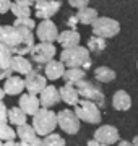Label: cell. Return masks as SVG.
Here are the masks:
<instances>
[{"label":"cell","mask_w":138,"mask_h":146,"mask_svg":"<svg viewBox=\"0 0 138 146\" xmlns=\"http://www.w3.org/2000/svg\"><path fill=\"white\" fill-rule=\"evenodd\" d=\"M60 62L64 65H67V68H81V70L86 72L91 67L90 50L83 46L64 49L62 54H60Z\"/></svg>","instance_id":"6da1fadb"},{"label":"cell","mask_w":138,"mask_h":146,"mask_svg":"<svg viewBox=\"0 0 138 146\" xmlns=\"http://www.w3.org/2000/svg\"><path fill=\"white\" fill-rule=\"evenodd\" d=\"M33 128L36 131L37 136H47L54 133L57 127V114L49 109H39L36 114L33 115Z\"/></svg>","instance_id":"7a4b0ae2"},{"label":"cell","mask_w":138,"mask_h":146,"mask_svg":"<svg viewBox=\"0 0 138 146\" xmlns=\"http://www.w3.org/2000/svg\"><path fill=\"white\" fill-rule=\"evenodd\" d=\"M73 86H75V89H76V93H78V96H80L81 99L94 102L99 109L106 104V99H104L106 96H104V93H102V89L99 84L91 83V81H88L85 78V80H81V81H78V83H75Z\"/></svg>","instance_id":"3957f363"},{"label":"cell","mask_w":138,"mask_h":146,"mask_svg":"<svg viewBox=\"0 0 138 146\" xmlns=\"http://www.w3.org/2000/svg\"><path fill=\"white\" fill-rule=\"evenodd\" d=\"M93 26V36L101 37V39H111L120 33V25L119 21L109 16H98V20L91 25Z\"/></svg>","instance_id":"277c9868"},{"label":"cell","mask_w":138,"mask_h":146,"mask_svg":"<svg viewBox=\"0 0 138 146\" xmlns=\"http://www.w3.org/2000/svg\"><path fill=\"white\" fill-rule=\"evenodd\" d=\"M75 115L78 117V120H83L86 123H101V109L91 102V101H85V99H80V102L75 106Z\"/></svg>","instance_id":"5b68a950"},{"label":"cell","mask_w":138,"mask_h":146,"mask_svg":"<svg viewBox=\"0 0 138 146\" xmlns=\"http://www.w3.org/2000/svg\"><path fill=\"white\" fill-rule=\"evenodd\" d=\"M55 46L54 44H47V42H39V44H34V47L31 49V55L33 62L37 63V65H47L49 62H52L54 57H55Z\"/></svg>","instance_id":"8992f818"},{"label":"cell","mask_w":138,"mask_h":146,"mask_svg":"<svg viewBox=\"0 0 138 146\" xmlns=\"http://www.w3.org/2000/svg\"><path fill=\"white\" fill-rule=\"evenodd\" d=\"M57 127H60L67 135H76L80 131V120L73 110L64 109L57 114Z\"/></svg>","instance_id":"52a82bcc"},{"label":"cell","mask_w":138,"mask_h":146,"mask_svg":"<svg viewBox=\"0 0 138 146\" xmlns=\"http://www.w3.org/2000/svg\"><path fill=\"white\" fill-rule=\"evenodd\" d=\"M36 36L39 42H47V44H54L58 37V29L55 26V23L50 20H44L36 26Z\"/></svg>","instance_id":"ba28073f"},{"label":"cell","mask_w":138,"mask_h":146,"mask_svg":"<svg viewBox=\"0 0 138 146\" xmlns=\"http://www.w3.org/2000/svg\"><path fill=\"white\" fill-rule=\"evenodd\" d=\"M34 7H36V18H41V20H50L62 7V2L58 0H37L34 2Z\"/></svg>","instance_id":"9c48e42d"},{"label":"cell","mask_w":138,"mask_h":146,"mask_svg":"<svg viewBox=\"0 0 138 146\" xmlns=\"http://www.w3.org/2000/svg\"><path fill=\"white\" fill-rule=\"evenodd\" d=\"M20 42H21V37L15 26H11V25L0 26V46H5L10 50H13L20 46Z\"/></svg>","instance_id":"30bf717a"},{"label":"cell","mask_w":138,"mask_h":146,"mask_svg":"<svg viewBox=\"0 0 138 146\" xmlns=\"http://www.w3.org/2000/svg\"><path fill=\"white\" fill-rule=\"evenodd\" d=\"M46 86H47V78L42 76L37 70H33V72H29L26 76H25V88L28 89L29 94L37 96Z\"/></svg>","instance_id":"8fae6325"},{"label":"cell","mask_w":138,"mask_h":146,"mask_svg":"<svg viewBox=\"0 0 138 146\" xmlns=\"http://www.w3.org/2000/svg\"><path fill=\"white\" fill-rule=\"evenodd\" d=\"M119 130H117L115 127L112 125H101L98 130L94 131V136H93V140L99 141L102 145H114L119 141Z\"/></svg>","instance_id":"7c38bea8"},{"label":"cell","mask_w":138,"mask_h":146,"mask_svg":"<svg viewBox=\"0 0 138 146\" xmlns=\"http://www.w3.org/2000/svg\"><path fill=\"white\" fill-rule=\"evenodd\" d=\"M39 104L42 106V109H49L52 106H57L60 102V94H58V89L52 84H47L46 88L39 93Z\"/></svg>","instance_id":"4fadbf2b"},{"label":"cell","mask_w":138,"mask_h":146,"mask_svg":"<svg viewBox=\"0 0 138 146\" xmlns=\"http://www.w3.org/2000/svg\"><path fill=\"white\" fill-rule=\"evenodd\" d=\"M80 41H81V36L76 29H65V31L58 33V37H57V42L64 49H72V47L80 46Z\"/></svg>","instance_id":"5bb4252c"},{"label":"cell","mask_w":138,"mask_h":146,"mask_svg":"<svg viewBox=\"0 0 138 146\" xmlns=\"http://www.w3.org/2000/svg\"><path fill=\"white\" fill-rule=\"evenodd\" d=\"M20 109L25 112L26 115H34L39 110L41 104H39V98L34 96V94H21V98H20V106H18Z\"/></svg>","instance_id":"9a60e30c"},{"label":"cell","mask_w":138,"mask_h":146,"mask_svg":"<svg viewBox=\"0 0 138 146\" xmlns=\"http://www.w3.org/2000/svg\"><path fill=\"white\" fill-rule=\"evenodd\" d=\"M10 70L16 72L18 75H25L26 76L29 72H33V63H31V60H28L23 55H13L11 62H10Z\"/></svg>","instance_id":"2e32d148"},{"label":"cell","mask_w":138,"mask_h":146,"mask_svg":"<svg viewBox=\"0 0 138 146\" xmlns=\"http://www.w3.org/2000/svg\"><path fill=\"white\" fill-rule=\"evenodd\" d=\"M25 89V80L18 75H11L10 78L5 80L3 84V93L8 96H15V94H21Z\"/></svg>","instance_id":"e0dca14e"},{"label":"cell","mask_w":138,"mask_h":146,"mask_svg":"<svg viewBox=\"0 0 138 146\" xmlns=\"http://www.w3.org/2000/svg\"><path fill=\"white\" fill-rule=\"evenodd\" d=\"M112 106H114V109L115 110H128L132 107V98H130V94L127 91H123V89H119L114 93L112 96Z\"/></svg>","instance_id":"ac0fdd59"},{"label":"cell","mask_w":138,"mask_h":146,"mask_svg":"<svg viewBox=\"0 0 138 146\" xmlns=\"http://www.w3.org/2000/svg\"><path fill=\"white\" fill-rule=\"evenodd\" d=\"M58 94H60V101H64L67 106H73L75 107L80 102V96H78L73 84H64L58 89Z\"/></svg>","instance_id":"d6986e66"},{"label":"cell","mask_w":138,"mask_h":146,"mask_svg":"<svg viewBox=\"0 0 138 146\" xmlns=\"http://www.w3.org/2000/svg\"><path fill=\"white\" fill-rule=\"evenodd\" d=\"M44 72H46V78L49 80H58L64 76L65 72V65L60 60H52L49 62L46 67H44Z\"/></svg>","instance_id":"ffe728a7"},{"label":"cell","mask_w":138,"mask_h":146,"mask_svg":"<svg viewBox=\"0 0 138 146\" xmlns=\"http://www.w3.org/2000/svg\"><path fill=\"white\" fill-rule=\"evenodd\" d=\"M76 20H78V23H81V25H93L96 20H98V10L96 8H91V7H86V8H81V10H78V13H76Z\"/></svg>","instance_id":"44dd1931"},{"label":"cell","mask_w":138,"mask_h":146,"mask_svg":"<svg viewBox=\"0 0 138 146\" xmlns=\"http://www.w3.org/2000/svg\"><path fill=\"white\" fill-rule=\"evenodd\" d=\"M62 78L65 80V84H75L86 78V72L81 68H65Z\"/></svg>","instance_id":"7402d4cb"},{"label":"cell","mask_w":138,"mask_h":146,"mask_svg":"<svg viewBox=\"0 0 138 146\" xmlns=\"http://www.w3.org/2000/svg\"><path fill=\"white\" fill-rule=\"evenodd\" d=\"M94 78L99 83H109L115 80V72L111 67H98L94 70Z\"/></svg>","instance_id":"603a6c76"},{"label":"cell","mask_w":138,"mask_h":146,"mask_svg":"<svg viewBox=\"0 0 138 146\" xmlns=\"http://www.w3.org/2000/svg\"><path fill=\"white\" fill-rule=\"evenodd\" d=\"M26 119H28V115L20 107H11V109H8V122L10 123H15L16 127H21L26 123Z\"/></svg>","instance_id":"cb8c5ba5"},{"label":"cell","mask_w":138,"mask_h":146,"mask_svg":"<svg viewBox=\"0 0 138 146\" xmlns=\"http://www.w3.org/2000/svg\"><path fill=\"white\" fill-rule=\"evenodd\" d=\"M10 11L16 16V18H31V8L21 5L18 0H16V2H11Z\"/></svg>","instance_id":"d4e9b609"},{"label":"cell","mask_w":138,"mask_h":146,"mask_svg":"<svg viewBox=\"0 0 138 146\" xmlns=\"http://www.w3.org/2000/svg\"><path fill=\"white\" fill-rule=\"evenodd\" d=\"M90 52L93 54H101L104 49H106V41L101 39V37H96V36H91L88 39V47H86Z\"/></svg>","instance_id":"484cf974"},{"label":"cell","mask_w":138,"mask_h":146,"mask_svg":"<svg viewBox=\"0 0 138 146\" xmlns=\"http://www.w3.org/2000/svg\"><path fill=\"white\" fill-rule=\"evenodd\" d=\"M16 136L21 141H26V140H31V138H36L37 135H36V131H34V128H33L31 125L25 123V125L16 128Z\"/></svg>","instance_id":"4316f807"},{"label":"cell","mask_w":138,"mask_h":146,"mask_svg":"<svg viewBox=\"0 0 138 146\" xmlns=\"http://www.w3.org/2000/svg\"><path fill=\"white\" fill-rule=\"evenodd\" d=\"M13 54L8 47L5 46H0V70H8L10 68V62Z\"/></svg>","instance_id":"83f0119b"},{"label":"cell","mask_w":138,"mask_h":146,"mask_svg":"<svg viewBox=\"0 0 138 146\" xmlns=\"http://www.w3.org/2000/svg\"><path fill=\"white\" fill-rule=\"evenodd\" d=\"M41 146H65V140L57 133H50L41 140Z\"/></svg>","instance_id":"f1b7e54d"},{"label":"cell","mask_w":138,"mask_h":146,"mask_svg":"<svg viewBox=\"0 0 138 146\" xmlns=\"http://www.w3.org/2000/svg\"><path fill=\"white\" fill-rule=\"evenodd\" d=\"M16 138V131L8 123H0V141H13Z\"/></svg>","instance_id":"f546056e"},{"label":"cell","mask_w":138,"mask_h":146,"mask_svg":"<svg viewBox=\"0 0 138 146\" xmlns=\"http://www.w3.org/2000/svg\"><path fill=\"white\" fill-rule=\"evenodd\" d=\"M13 26H15V28H25V29L33 31V29L36 28V21L31 20V18H16Z\"/></svg>","instance_id":"4dcf8cb0"},{"label":"cell","mask_w":138,"mask_h":146,"mask_svg":"<svg viewBox=\"0 0 138 146\" xmlns=\"http://www.w3.org/2000/svg\"><path fill=\"white\" fill-rule=\"evenodd\" d=\"M7 122H8V109L2 101L0 102V123H7Z\"/></svg>","instance_id":"1f68e13d"},{"label":"cell","mask_w":138,"mask_h":146,"mask_svg":"<svg viewBox=\"0 0 138 146\" xmlns=\"http://www.w3.org/2000/svg\"><path fill=\"white\" fill-rule=\"evenodd\" d=\"M70 5L76 8V10H81V8H86L88 7V0H70Z\"/></svg>","instance_id":"d6a6232c"},{"label":"cell","mask_w":138,"mask_h":146,"mask_svg":"<svg viewBox=\"0 0 138 146\" xmlns=\"http://www.w3.org/2000/svg\"><path fill=\"white\" fill-rule=\"evenodd\" d=\"M21 146H41V138L36 136V138H31V140H26V141H20Z\"/></svg>","instance_id":"836d02e7"},{"label":"cell","mask_w":138,"mask_h":146,"mask_svg":"<svg viewBox=\"0 0 138 146\" xmlns=\"http://www.w3.org/2000/svg\"><path fill=\"white\" fill-rule=\"evenodd\" d=\"M11 8V2H8V0H0V13L3 15V13H7V11H10Z\"/></svg>","instance_id":"e575fe53"},{"label":"cell","mask_w":138,"mask_h":146,"mask_svg":"<svg viewBox=\"0 0 138 146\" xmlns=\"http://www.w3.org/2000/svg\"><path fill=\"white\" fill-rule=\"evenodd\" d=\"M11 75H13V72H11L10 68H8V70H0V80H7V78H10Z\"/></svg>","instance_id":"d590c367"},{"label":"cell","mask_w":138,"mask_h":146,"mask_svg":"<svg viewBox=\"0 0 138 146\" xmlns=\"http://www.w3.org/2000/svg\"><path fill=\"white\" fill-rule=\"evenodd\" d=\"M76 23H78V20H76V16H70L68 21H67V25L70 26V29H75V26H76Z\"/></svg>","instance_id":"8d00e7d4"},{"label":"cell","mask_w":138,"mask_h":146,"mask_svg":"<svg viewBox=\"0 0 138 146\" xmlns=\"http://www.w3.org/2000/svg\"><path fill=\"white\" fill-rule=\"evenodd\" d=\"M88 146H107V145H102V143H99V141H96V140H90L88 141Z\"/></svg>","instance_id":"74e56055"},{"label":"cell","mask_w":138,"mask_h":146,"mask_svg":"<svg viewBox=\"0 0 138 146\" xmlns=\"http://www.w3.org/2000/svg\"><path fill=\"white\" fill-rule=\"evenodd\" d=\"M3 146H21L20 145V143H18V141H5V143H3Z\"/></svg>","instance_id":"f35d334b"},{"label":"cell","mask_w":138,"mask_h":146,"mask_svg":"<svg viewBox=\"0 0 138 146\" xmlns=\"http://www.w3.org/2000/svg\"><path fill=\"white\" fill-rule=\"evenodd\" d=\"M119 146H133V145H132V141L122 140V141H119Z\"/></svg>","instance_id":"ab89813d"},{"label":"cell","mask_w":138,"mask_h":146,"mask_svg":"<svg viewBox=\"0 0 138 146\" xmlns=\"http://www.w3.org/2000/svg\"><path fill=\"white\" fill-rule=\"evenodd\" d=\"M132 145H133V146H138V135L135 136V138H133V141H132Z\"/></svg>","instance_id":"60d3db41"},{"label":"cell","mask_w":138,"mask_h":146,"mask_svg":"<svg viewBox=\"0 0 138 146\" xmlns=\"http://www.w3.org/2000/svg\"><path fill=\"white\" fill-rule=\"evenodd\" d=\"M3 98H5V93H3V89L0 88V102H2V99H3Z\"/></svg>","instance_id":"b9f144b4"},{"label":"cell","mask_w":138,"mask_h":146,"mask_svg":"<svg viewBox=\"0 0 138 146\" xmlns=\"http://www.w3.org/2000/svg\"><path fill=\"white\" fill-rule=\"evenodd\" d=\"M0 146H3V141H0Z\"/></svg>","instance_id":"7bdbcfd3"},{"label":"cell","mask_w":138,"mask_h":146,"mask_svg":"<svg viewBox=\"0 0 138 146\" xmlns=\"http://www.w3.org/2000/svg\"><path fill=\"white\" fill-rule=\"evenodd\" d=\"M137 68H138V60H137Z\"/></svg>","instance_id":"ee69618b"}]
</instances>
